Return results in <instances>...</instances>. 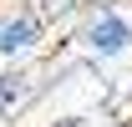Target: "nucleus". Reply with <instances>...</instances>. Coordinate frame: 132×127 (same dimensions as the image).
<instances>
[{
  "label": "nucleus",
  "instance_id": "2",
  "mask_svg": "<svg viewBox=\"0 0 132 127\" xmlns=\"http://www.w3.org/2000/svg\"><path fill=\"white\" fill-rule=\"evenodd\" d=\"M46 46V15L36 5H0V66H26Z\"/></svg>",
  "mask_w": 132,
  "mask_h": 127
},
{
  "label": "nucleus",
  "instance_id": "4",
  "mask_svg": "<svg viewBox=\"0 0 132 127\" xmlns=\"http://www.w3.org/2000/svg\"><path fill=\"white\" fill-rule=\"evenodd\" d=\"M46 127H86V117H61V122H46Z\"/></svg>",
  "mask_w": 132,
  "mask_h": 127
},
{
  "label": "nucleus",
  "instance_id": "1",
  "mask_svg": "<svg viewBox=\"0 0 132 127\" xmlns=\"http://www.w3.org/2000/svg\"><path fill=\"white\" fill-rule=\"evenodd\" d=\"M76 46L86 61H122L132 56V15L112 0H92L76 20Z\"/></svg>",
  "mask_w": 132,
  "mask_h": 127
},
{
  "label": "nucleus",
  "instance_id": "5",
  "mask_svg": "<svg viewBox=\"0 0 132 127\" xmlns=\"http://www.w3.org/2000/svg\"><path fill=\"white\" fill-rule=\"evenodd\" d=\"M117 127H132V117H127V122H117Z\"/></svg>",
  "mask_w": 132,
  "mask_h": 127
},
{
  "label": "nucleus",
  "instance_id": "3",
  "mask_svg": "<svg viewBox=\"0 0 132 127\" xmlns=\"http://www.w3.org/2000/svg\"><path fill=\"white\" fill-rule=\"evenodd\" d=\"M36 97H41V81L31 76V66H0V122L20 117Z\"/></svg>",
  "mask_w": 132,
  "mask_h": 127
}]
</instances>
